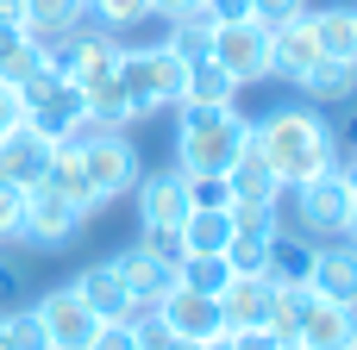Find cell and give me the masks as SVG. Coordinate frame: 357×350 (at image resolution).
<instances>
[{"instance_id": "43", "label": "cell", "mask_w": 357, "mask_h": 350, "mask_svg": "<svg viewBox=\"0 0 357 350\" xmlns=\"http://www.w3.org/2000/svg\"><path fill=\"white\" fill-rule=\"evenodd\" d=\"M201 0H151V19H182V13H195Z\"/></svg>"}, {"instance_id": "18", "label": "cell", "mask_w": 357, "mask_h": 350, "mask_svg": "<svg viewBox=\"0 0 357 350\" xmlns=\"http://www.w3.org/2000/svg\"><path fill=\"white\" fill-rule=\"evenodd\" d=\"M351 332H357V307H339V301H307L301 326H295V344L301 350H351Z\"/></svg>"}, {"instance_id": "29", "label": "cell", "mask_w": 357, "mask_h": 350, "mask_svg": "<svg viewBox=\"0 0 357 350\" xmlns=\"http://www.w3.org/2000/svg\"><path fill=\"white\" fill-rule=\"evenodd\" d=\"M270 238H276V232H238V225H232V238H226V250H220L226 269H232V276H264V269H270Z\"/></svg>"}, {"instance_id": "38", "label": "cell", "mask_w": 357, "mask_h": 350, "mask_svg": "<svg viewBox=\"0 0 357 350\" xmlns=\"http://www.w3.org/2000/svg\"><path fill=\"white\" fill-rule=\"evenodd\" d=\"M295 13H307V0H251V19H264V25L295 19Z\"/></svg>"}, {"instance_id": "42", "label": "cell", "mask_w": 357, "mask_h": 350, "mask_svg": "<svg viewBox=\"0 0 357 350\" xmlns=\"http://www.w3.org/2000/svg\"><path fill=\"white\" fill-rule=\"evenodd\" d=\"M19 44H25V25H13V19H0V63H6V56H13Z\"/></svg>"}, {"instance_id": "46", "label": "cell", "mask_w": 357, "mask_h": 350, "mask_svg": "<svg viewBox=\"0 0 357 350\" xmlns=\"http://www.w3.org/2000/svg\"><path fill=\"white\" fill-rule=\"evenodd\" d=\"M282 350H301V344H282Z\"/></svg>"}, {"instance_id": "16", "label": "cell", "mask_w": 357, "mask_h": 350, "mask_svg": "<svg viewBox=\"0 0 357 350\" xmlns=\"http://www.w3.org/2000/svg\"><path fill=\"white\" fill-rule=\"evenodd\" d=\"M220 182H226L232 207H276V200H282V182H276V169L257 157V144H251V138H245V150L232 157V169H226Z\"/></svg>"}, {"instance_id": "10", "label": "cell", "mask_w": 357, "mask_h": 350, "mask_svg": "<svg viewBox=\"0 0 357 350\" xmlns=\"http://www.w3.org/2000/svg\"><path fill=\"white\" fill-rule=\"evenodd\" d=\"M176 338H188V344H207V338H220L226 332V313H220V294H195V288H169L157 307H151Z\"/></svg>"}, {"instance_id": "25", "label": "cell", "mask_w": 357, "mask_h": 350, "mask_svg": "<svg viewBox=\"0 0 357 350\" xmlns=\"http://www.w3.org/2000/svg\"><path fill=\"white\" fill-rule=\"evenodd\" d=\"M314 19V38H320V56H339V63H357V6L351 0H333Z\"/></svg>"}, {"instance_id": "1", "label": "cell", "mask_w": 357, "mask_h": 350, "mask_svg": "<svg viewBox=\"0 0 357 350\" xmlns=\"http://www.w3.org/2000/svg\"><path fill=\"white\" fill-rule=\"evenodd\" d=\"M251 144H257V157L276 169L282 188H295V182L326 175V169L345 163L339 125L326 119V106H276V113L251 119Z\"/></svg>"}, {"instance_id": "37", "label": "cell", "mask_w": 357, "mask_h": 350, "mask_svg": "<svg viewBox=\"0 0 357 350\" xmlns=\"http://www.w3.org/2000/svg\"><path fill=\"white\" fill-rule=\"evenodd\" d=\"M88 350H138V332H132V319H113V326H100Z\"/></svg>"}, {"instance_id": "3", "label": "cell", "mask_w": 357, "mask_h": 350, "mask_svg": "<svg viewBox=\"0 0 357 350\" xmlns=\"http://www.w3.org/2000/svg\"><path fill=\"white\" fill-rule=\"evenodd\" d=\"M182 81H188V63L169 50V44H151V50H126L119 56V94L132 106V125L138 119H157L182 100Z\"/></svg>"}, {"instance_id": "12", "label": "cell", "mask_w": 357, "mask_h": 350, "mask_svg": "<svg viewBox=\"0 0 357 350\" xmlns=\"http://www.w3.org/2000/svg\"><path fill=\"white\" fill-rule=\"evenodd\" d=\"M307 288H314L320 301L357 307V244H351V238H326V244H314V263H307Z\"/></svg>"}, {"instance_id": "32", "label": "cell", "mask_w": 357, "mask_h": 350, "mask_svg": "<svg viewBox=\"0 0 357 350\" xmlns=\"http://www.w3.org/2000/svg\"><path fill=\"white\" fill-rule=\"evenodd\" d=\"M44 63H50V56H44V50H38V44H31V38H25V44H19V50H13V56H6V63H0V81H6V88H13V94H19V88H25V81H31V75H38V69H44Z\"/></svg>"}, {"instance_id": "44", "label": "cell", "mask_w": 357, "mask_h": 350, "mask_svg": "<svg viewBox=\"0 0 357 350\" xmlns=\"http://www.w3.org/2000/svg\"><path fill=\"white\" fill-rule=\"evenodd\" d=\"M201 350H238V338H232V332H220V338H207Z\"/></svg>"}, {"instance_id": "8", "label": "cell", "mask_w": 357, "mask_h": 350, "mask_svg": "<svg viewBox=\"0 0 357 350\" xmlns=\"http://www.w3.org/2000/svg\"><path fill=\"white\" fill-rule=\"evenodd\" d=\"M82 169H88V182H94V194H100V200L132 194V188H138V175H144L138 144H132L126 132H100V138H88V144H82Z\"/></svg>"}, {"instance_id": "21", "label": "cell", "mask_w": 357, "mask_h": 350, "mask_svg": "<svg viewBox=\"0 0 357 350\" xmlns=\"http://www.w3.org/2000/svg\"><path fill=\"white\" fill-rule=\"evenodd\" d=\"M38 182H50V188H56L63 200H75L88 219L107 207V200L94 194V182H88V169H82V150H75V144H50V163H44V175H38Z\"/></svg>"}, {"instance_id": "5", "label": "cell", "mask_w": 357, "mask_h": 350, "mask_svg": "<svg viewBox=\"0 0 357 350\" xmlns=\"http://www.w3.org/2000/svg\"><path fill=\"white\" fill-rule=\"evenodd\" d=\"M82 225H88V213L75 200H63L50 182H31L25 188V219H19L13 244H25V250H69L82 238Z\"/></svg>"}, {"instance_id": "11", "label": "cell", "mask_w": 357, "mask_h": 350, "mask_svg": "<svg viewBox=\"0 0 357 350\" xmlns=\"http://www.w3.org/2000/svg\"><path fill=\"white\" fill-rule=\"evenodd\" d=\"M138 219L144 225H163V232H182V219H188V207H195V194H188V175L169 163V169H157V175H138Z\"/></svg>"}, {"instance_id": "2", "label": "cell", "mask_w": 357, "mask_h": 350, "mask_svg": "<svg viewBox=\"0 0 357 350\" xmlns=\"http://www.w3.org/2000/svg\"><path fill=\"white\" fill-rule=\"evenodd\" d=\"M245 138H251V119H245L238 106H226V113H188V106H182L176 169H182V175H226L232 157L245 150Z\"/></svg>"}, {"instance_id": "19", "label": "cell", "mask_w": 357, "mask_h": 350, "mask_svg": "<svg viewBox=\"0 0 357 350\" xmlns=\"http://www.w3.org/2000/svg\"><path fill=\"white\" fill-rule=\"evenodd\" d=\"M113 276L132 288V301L138 307H157L169 288H176V263H163V257H151L144 244H132V250H119L113 257Z\"/></svg>"}, {"instance_id": "15", "label": "cell", "mask_w": 357, "mask_h": 350, "mask_svg": "<svg viewBox=\"0 0 357 350\" xmlns=\"http://www.w3.org/2000/svg\"><path fill=\"white\" fill-rule=\"evenodd\" d=\"M25 6V38L56 63L63 56V44H69V31L88 19V0H19Z\"/></svg>"}, {"instance_id": "31", "label": "cell", "mask_w": 357, "mask_h": 350, "mask_svg": "<svg viewBox=\"0 0 357 350\" xmlns=\"http://www.w3.org/2000/svg\"><path fill=\"white\" fill-rule=\"evenodd\" d=\"M88 13L107 25V31H132L151 19V0H88Z\"/></svg>"}, {"instance_id": "45", "label": "cell", "mask_w": 357, "mask_h": 350, "mask_svg": "<svg viewBox=\"0 0 357 350\" xmlns=\"http://www.w3.org/2000/svg\"><path fill=\"white\" fill-rule=\"evenodd\" d=\"M0 350H13V338H6V332H0Z\"/></svg>"}, {"instance_id": "13", "label": "cell", "mask_w": 357, "mask_h": 350, "mask_svg": "<svg viewBox=\"0 0 357 350\" xmlns=\"http://www.w3.org/2000/svg\"><path fill=\"white\" fill-rule=\"evenodd\" d=\"M314 63H320L314 19H307V13H295V19H276V25H270V75H282V81H301Z\"/></svg>"}, {"instance_id": "28", "label": "cell", "mask_w": 357, "mask_h": 350, "mask_svg": "<svg viewBox=\"0 0 357 350\" xmlns=\"http://www.w3.org/2000/svg\"><path fill=\"white\" fill-rule=\"evenodd\" d=\"M182 63H207L213 56V19L195 6V13H182V19H169V38H163Z\"/></svg>"}, {"instance_id": "34", "label": "cell", "mask_w": 357, "mask_h": 350, "mask_svg": "<svg viewBox=\"0 0 357 350\" xmlns=\"http://www.w3.org/2000/svg\"><path fill=\"white\" fill-rule=\"evenodd\" d=\"M25 307V263L13 250H0V319Z\"/></svg>"}, {"instance_id": "41", "label": "cell", "mask_w": 357, "mask_h": 350, "mask_svg": "<svg viewBox=\"0 0 357 350\" xmlns=\"http://www.w3.org/2000/svg\"><path fill=\"white\" fill-rule=\"evenodd\" d=\"M238 338V350H282L276 344V332H264V326H251V332H232Z\"/></svg>"}, {"instance_id": "33", "label": "cell", "mask_w": 357, "mask_h": 350, "mask_svg": "<svg viewBox=\"0 0 357 350\" xmlns=\"http://www.w3.org/2000/svg\"><path fill=\"white\" fill-rule=\"evenodd\" d=\"M0 332L13 338V350H50V338H44V326H38V313H31V307L6 313V319H0Z\"/></svg>"}, {"instance_id": "23", "label": "cell", "mask_w": 357, "mask_h": 350, "mask_svg": "<svg viewBox=\"0 0 357 350\" xmlns=\"http://www.w3.org/2000/svg\"><path fill=\"white\" fill-rule=\"evenodd\" d=\"M295 88L307 94V106H351V100H357V63L320 56V63H314Z\"/></svg>"}, {"instance_id": "24", "label": "cell", "mask_w": 357, "mask_h": 350, "mask_svg": "<svg viewBox=\"0 0 357 350\" xmlns=\"http://www.w3.org/2000/svg\"><path fill=\"white\" fill-rule=\"evenodd\" d=\"M44 163H50V138H38L31 125H19V132L0 138V175H6V182H25V188H31V182L44 175Z\"/></svg>"}, {"instance_id": "36", "label": "cell", "mask_w": 357, "mask_h": 350, "mask_svg": "<svg viewBox=\"0 0 357 350\" xmlns=\"http://www.w3.org/2000/svg\"><path fill=\"white\" fill-rule=\"evenodd\" d=\"M151 257H163V263H182L188 250H182V232H163V225H144V238H138Z\"/></svg>"}, {"instance_id": "7", "label": "cell", "mask_w": 357, "mask_h": 350, "mask_svg": "<svg viewBox=\"0 0 357 350\" xmlns=\"http://www.w3.org/2000/svg\"><path fill=\"white\" fill-rule=\"evenodd\" d=\"M213 63H220L238 88L270 81V25H264V19H232V25H213Z\"/></svg>"}, {"instance_id": "39", "label": "cell", "mask_w": 357, "mask_h": 350, "mask_svg": "<svg viewBox=\"0 0 357 350\" xmlns=\"http://www.w3.org/2000/svg\"><path fill=\"white\" fill-rule=\"evenodd\" d=\"M201 13L213 25H232V19H251V0H201Z\"/></svg>"}, {"instance_id": "30", "label": "cell", "mask_w": 357, "mask_h": 350, "mask_svg": "<svg viewBox=\"0 0 357 350\" xmlns=\"http://www.w3.org/2000/svg\"><path fill=\"white\" fill-rule=\"evenodd\" d=\"M226 276H232V269H226V257H195V250H188V257L176 263V282H182V288H195V294H220V288H226Z\"/></svg>"}, {"instance_id": "27", "label": "cell", "mask_w": 357, "mask_h": 350, "mask_svg": "<svg viewBox=\"0 0 357 350\" xmlns=\"http://www.w3.org/2000/svg\"><path fill=\"white\" fill-rule=\"evenodd\" d=\"M307 263H314V238H301V232H276L270 238V282H307Z\"/></svg>"}, {"instance_id": "6", "label": "cell", "mask_w": 357, "mask_h": 350, "mask_svg": "<svg viewBox=\"0 0 357 350\" xmlns=\"http://www.w3.org/2000/svg\"><path fill=\"white\" fill-rule=\"evenodd\" d=\"M119 56H126V44H119V31H88V19L69 31V44H63V56H56V69H63V81H75L82 94H100V88H113L119 81Z\"/></svg>"}, {"instance_id": "40", "label": "cell", "mask_w": 357, "mask_h": 350, "mask_svg": "<svg viewBox=\"0 0 357 350\" xmlns=\"http://www.w3.org/2000/svg\"><path fill=\"white\" fill-rule=\"evenodd\" d=\"M19 125H25V106H19V94L0 81V138H6V132H19Z\"/></svg>"}, {"instance_id": "17", "label": "cell", "mask_w": 357, "mask_h": 350, "mask_svg": "<svg viewBox=\"0 0 357 350\" xmlns=\"http://www.w3.org/2000/svg\"><path fill=\"white\" fill-rule=\"evenodd\" d=\"M75 294L88 301V313L100 319V326H113V319H138V313H151V307H138L132 301V288L113 276V263H94V269H82L75 276Z\"/></svg>"}, {"instance_id": "14", "label": "cell", "mask_w": 357, "mask_h": 350, "mask_svg": "<svg viewBox=\"0 0 357 350\" xmlns=\"http://www.w3.org/2000/svg\"><path fill=\"white\" fill-rule=\"evenodd\" d=\"M82 113H88V94H82L75 81H63V75H56V81H50V88H44V94L25 106V125H31L38 138L63 144V138L75 132V119H82Z\"/></svg>"}, {"instance_id": "47", "label": "cell", "mask_w": 357, "mask_h": 350, "mask_svg": "<svg viewBox=\"0 0 357 350\" xmlns=\"http://www.w3.org/2000/svg\"><path fill=\"white\" fill-rule=\"evenodd\" d=\"M351 350H357V332H351Z\"/></svg>"}, {"instance_id": "4", "label": "cell", "mask_w": 357, "mask_h": 350, "mask_svg": "<svg viewBox=\"0 0 357 350\" xmlns=\"http://www.w3.org/2000/svg\"><path fill=\"white\" fill-rule=\"evenodd\" d=\"M345 219H351V188H345L339 169L282 188V225H289V232L326 244V238H345Z\"/></svg>"}, {"instance_id": "22", "label": "cell", "mask_w": 357, "mask_h": 350, "mask_svg": "<svg viewBox=\"0 0 357 350\" xmlns=\"http://www.w3.org/2000/svg\"><path fill=\"white\" fill-rule=\"evenodd\" d=\"M220 313H226V332H251V326H264V313H270V276H226V288H220Z\"/></svg>"}, {"instance_id": "35", "label": "cell", "mask_w": 357, "mask_h": 350, "mask_svg": "<svg viewBox=\"0 0 357 350\" xmlns=\"http://www.w3.org/2000/svg\"><path fill=\"white\" fill-rule=\"evenodd\" d=\"M19 219H25V182H6L0 175V238H13Z\"/></svg>"}, {"instance_id": "26", "label": "cell", "mask_w": 357, "mask_h": 350, "mask_svg": "<svg viewBox=\"0 0 357 350\" xmlns=\"http://www.w3.org/2000/svg\"><path fill=\"white\" fill-rule=\"evenodd\" d=\"M226 238H232V207H188V219H182V250L220 257Z\"/></svg>"}, {"instance_id": "48", "label": "cell", "mask_w": 357, "mask_h": 350, "mask_svg": "<svg viewBox=\"0 0 357 350\" xmlns=\"http://www.w3.org/2000/svg\"><path fill=\"white\" fill-rule=\"evenodd\" d=\"M351 157H357V150H351Z\"/></svg>"}, {"instance_id": "9", "label": "cell", "mask_w": 357, "mask_h": 350, "mask_svg": "<svg viewBox=\"0 0 357 350\" xmlns=\"http://www.w3.org/2000/svg\"><path fill=\"white\" fill-rule=\"evenodd\" d=\"M31 313H38V326H44L50 350H88V344H94V332H100V319H94L88 301L75 294V282H69V288H50Z\"/></svg>"}, {"instance_id": "20", "label": "cell", "mask_w": 357, "mask_h": 350, "mask_svg": "<svg viewBox=\"0 0 357 350\" xmlns=\"http://www.w3.org/2000/svg\"><path fill=\"white\" fill-rule=\"evenodd\" d=\"M238 81L207 56V63H188V81H182V100L176 106H188V113H226V106H238Z\"/></svg>"}]
</instances>
